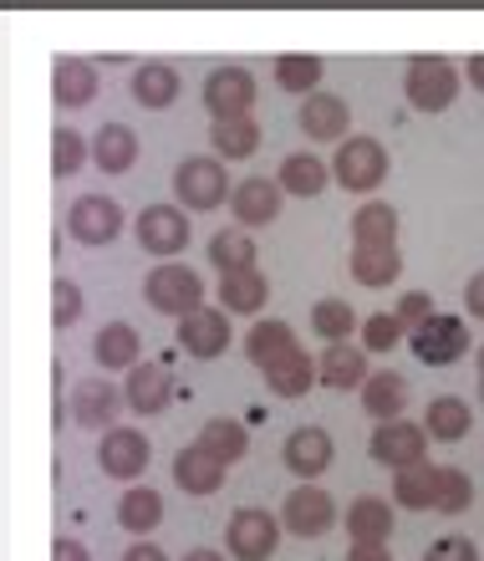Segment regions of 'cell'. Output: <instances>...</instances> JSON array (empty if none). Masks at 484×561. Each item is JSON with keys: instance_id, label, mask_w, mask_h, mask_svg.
<instances>
[{"instance_id": "cell-2", "label": "cell", "mask_w": 484, "mask_h": 561, "mask_svg": "<svg viewBox=\"0 0 484 561\" xmlns=\"http://www.w3.org/2000/svg\"><path fill=\"white\" fill-rule=\"evenodd\" d=\"M403 92H408V103L418 107V113H443V107L454 103V92H459L454 61L439 57V51H418V57L408 61Z\"/></svg>"}, {"instance_id": "cell-14", "label": "cell", "mask_w": 484, "mask_h": 561, "mask_svg": "<svg viewBox=\"0 0 484 561\" xmlns=\"http://www.w3.org/2000/svg\"><path fill=\"white\" fill-rule=\"evenodd\" d=\"M280 459H286V470L301 474V480H316V474H326V465H332V434H326L322 424H301L286 434V449H280Z\"/></svg>"}, {"instance_id": "cell-6", "label": "cell", "mask_w": 484, "mask_h": 561, "mask_svg": "<svg viewBox=\"0 0 484 561\" xmlns=\"http://www.w3.org/2000/svg\"><path fill=\"white\" fill-rule=\"evenodd\" d=\"M408 347H413L418 363H428V368H449V363H459V357L470 353V322L439 311L434 322H424L418 332H408Z\"/></svg>"}, {"instance_id": "cell-11", "label": "cell", "mask_w": 484, "mask_h": 561, "mask_svg": "<svg viewBox=\"0 0 484 561\" xmlns=\"http://www.w3.org/2000/svg\"><path fill=\"white\" fill-rule=\"evenodd\" d=\"M280 526L291 536H307V541L311 536H326L337 526V501L322 485H296L286 495V505H280Z\"/></svg>"}, {"instance_id": "cell-9", "label": "cell", "mask_w": 484, "mask_h": 561, "mask_svg": "<svg viewBox=\"0 0 484 561\" xmlns=\"http://www.w3.org/2000/svg\"><path fill=\"white\" fill-rule=\"evenodd\" d=\"M132 230H138V245H143L148 255H163V261H174V255L189 245V236H194L189 215H184L178 205H148Z\"/></svg>"}, {"instance_id": "cell-19", "label": "cell", "mask_w": 484, "mask_h": 561, "mask_svg": "<svg viewBox=\"0 0 484 561\" xmlns=\"http://www.w3.org/2000/svg\"><path fill=\"white\" fill-rule=\"evenodd\" d=\"M296 347H301V342H296L291 322H280V317H270V322H255V327L245 332V357H250V363H255L261 373H270L276 363H286Z\"/></svg>"}, {"instance_id": "cell-51", "label": "cell", "mask_w": 484, "mask_h": 561, "mask_svg": "<svg viewBox=\"0 0 484 561\" xmlns=\"http://www.w3.org/2000/svg\"><path fill=\"white\" fill-rule=\"evenodd\" d=\"M464 67H470V82H474V88L484 92V51H474V57L464 61Z\"/></svg>"}, {"instance_id": "cell-47", "label": "cell", "mask_w": 484, "mask_h": 561, "mask_svg": "<svg viewBox=\"0 0 484 561\" xmlns=\"http://www.w3.org/2000/svg\"><path fill=\"white\" fill-rule=\"evenodd\" d=\"M464 311H470V317H480V322H484V271H474V276H470V286H464Z\"/></svg>"}, {"instance_id": "cell-45", "label": "cell", "mask_w": 484, "mask_h": 561, "mask_svg": "<svg viewBox=\"0 0 484 561\" xmlns=\"http://www.w3.org/2000/svg\"><path fill=\"white\" fill-rule=\"evenodd\" d=\"M393 317L408 327V332H418L424 322H434V317H439V307H434V296H428V291H408V296H397Z\"/></svg>"}, {"instance_id": "cell-41", "label": "cell", "mask_w": 484, "mask_h": 561, "mask_svg": "<svg viewBox=\"0 0 484 561\" xmlns=\"http://www.w3.org/2000/svg\"><path fill=\"white\" fill-rule=\"evenodd\" d=\"M470 501H474L470 474L454 470V465H439V490H434V511H439V516H459V511H470Z\"/></svg>"}, {"instance_id": "cell-16", "label": "cell", "mask_w": 484, "mask_h": 561, "mask_svg": "<svg viewBox=\"0 0 484 561\" xmlns=\"http://www.w3.org/2000/svg\"><path fill=\"white\" fill-rule=\"evenodd\" d=\"M296 123H301V134L311 144H337V138L347 144V103L332 98V92H311L301 113H296Z\"/></svg>"}, {"instance_id": "cell-5", "label": "cell", "mask_w": 484, "mask_h": 561, "mask_svg": "<svg viewBox=\"0 0 484 561\" xmlns=\"http://www.w3.org/2000/svg\"><path fill=\"white\" fill-rule=\"evenodd\" d=\"M367 455L378 459L382 470H418L428 455V428L424 424H408V419H393V424H378L372 439H367Z\"/></svg>"}, {"instance_id": "cell-29", "label": "cell", "mask_w": 484, "mask_h": 561, "mask_svg": "<svg viewBox=\"0 0 484 561\" xmlns=\"http://www.w3.org/2000/svg\"><path fill=\"white\" fill-rule=\"evenodd\" d=\"M270 296V280L261 271H235V276H220V307L230 317H255Z\"/></svg>"}, {"instance_id": "cell-10", "label": "cell", "mask_w": 484, "mask_h": 561, "mask_svg": "<svg viewBox=\"0 0 484 561\" xmlns=\"http://www.w3.org/2000/svg\"><path fill=\"white\" fill-rule=\"evenodd\" d=\"M205 107L215 123L250 118V107H255V77L245 67H215L205 77Z\"/></svg>"}, {"instance_id": "cell-27", "label": "cell", "mask_w": 484, "mask_h": 561, "mask_svg": "<svg viewBox=\"0 0 484 561\" xmlns=\"http://www.w3.org/2000/svg\"><path fill=\"white\" fill-rule=\"evenodd\" d=\"M326 174H332V169H326L316 153H286V159H280V169H276V184H280L286 194L316 199V194L326 190Z\"/></svg>"}, {"instance_id": "cell-1", "label": "cell", "mask_w": 484, "mask_h": 561, "mask_svg": "<svg viewBox=\"0 0 484 561\" xmlns=\"http://www.w3.org/2000/svg\"><path fill=\"white\" fill-rule=\"evenodd\" d=\"M143 301L153 311H163V317H194V311L205 307V276L189 266H178V261H163V266L148 271L143 280Z\"/></svg>"}, {"instance_id": "cell-50", "label": "cell", "mask_w": 484, "mask_h": 561, "mask_svg": "<svg viewBox=\"0 0 484 561\" xmlns=\"http://www.w3.org/2000/svg\"><path fill=\"white\" fill-rule=\"evenodd\" d=\"M347 561H393V557H388V547H353Z\"/></svg>"}, {"instance_id": "cell-31", "label": "cell", "mask_w": 484, "mask_h": 561, "mask_svg": "<svg viewBox=\"0 0 484 561\" xmlns=\"http://www.w3.org/2000/svg\"><path fill=\"white\" fill-rule=\"evenodd\" d=\"M194 449H205L209 459H220L224 470H230V465L250 449V434H245V424H235V419H209V424L199 428Z\"/></svg>"}, {"instance_id": "cell-20", "label": "cell", "mask_w": 484, "mask_h": 561, "mask_svg": "<svg viewBox=\"0 0 484 561\" xmlns=\"http://www.w3.org/2000/svg\"><path fill=\"white\" fill-rule=\"evenodd\" d=\"M132 414H163L169 399H174V383H169V368L163 363H138L128 373V388H123Z\"/></svg>"}, {"instance_id": "cell-38", "label": "cell", "mask_w": 484, "mask_h": 561, "mask_svg": "<svg viewBox=\"0 0 484 561\" xmlns=\"http://www.w3.org/2000/svg\"><path fill=\"white\" fill-rule=\"evenodd\" d=\"M397 276H403V255H397V245H382V251H353V280L382 291V286H393Z\"/></svg>"}, {"instance_id": "cell-24", "label": "cell", "mask_w": 484, "mask_h": 561, "mask_svg": "<svg viewBox=\"0 0 484 561\" xmlns=\"http://www.w3.org/2000/svg\"><path fill=\"white\" fill-rule=\"evenodd\" d=\"M178 72L169 61H143V67H132V98L148 107V113H163V107L178 103Z\"/></svg>"}, {"instance_id": "cell-43", "label": "cell", "mask_w": 484, "mask_h": 561, "mask_svg": "<svg viewBox=\"0 0 484 561\" xmlns=\"http://www.w3.org/2000/svg\"><path fill=\"white\" fill-rule=\"evenodd\" d=\"M403 337H408V327L397 322L393 311H372V317H362V353H393Z\"/></svg>"}, {"instance_id": "cell-4", "label": "cell", "mask_w": 484, "mask_h": 561, "mask_svg": "<svg viewBox=\"0 0 484 561\" xmlns=\"http://www.w3.org/2000/svg\"><path fill=\"white\" fill-rule=\"evenodd\" d=\"M332 179H337L347 194H372L382 179H388V148H382L378 138L353 134L337 148V159H332Z\"/></svg>"}, {"instance_id": "cell-13", "label": "cell", "mask_w": 484, "mask_h": 561, "mask_svg": "<svg viewBox=\"0 0 484 561\" xmlns=\"http://www.w3.org/2000/svg\"><path fill=\"white\" fill-rule=\"evenodd\" d=\"M178 347L189 357H199V363L220 357L230 347V317H224V307H199L194 317H184L178 322Z\"/></svg>"}, {"instance_id": "cell-35", "label": "cell", "mask_w": 484, "mask_h": 561, "mask_svg": "<svg viewBox=\"0 0 484 561\" xmlns=\"http://www.w3.org/2000/svg\"><path fill=\"white\" fill-rule=\"evenodd\" d=\"M209 144H215V159H250L261 148V123L255 118H230L209 128Z\"/></svg>"}, {"instance_id": "cell-26", "label": "cell", "mask_w": 484, "mask_h": 561, "mask_svg": "<svg viewBox=\"0 0 484 561\" xmlns=\"http://www.w3.org/2000/svg\"><path fill=\"white\" fill-rule=\"evenodd\" d=\"M382 245H397V209L367 199L353 215V251H382Z\"/></svg>"}, {"instance_id": "cell-53", "label": "cell", "mask_w": 484, "mask_h": 561, "mask_svg": "<svg viewBox=\"0 0 484 561\" xmlns=\"http://www.w3.org/2000/svg\"><path fill=\"white\" fill-rule=\"evenodd\" d=\"M474 357H480V399H484V347H480V353H474Z\"/></svg>"}, {"instance_id": "cell-15", "label": "cell", "mask_w": 484, "mask_h": 561, "mask_svg": "<svg viewBox=\"0 0 484 561\" xmlns=\"http://www.w3.org/2000/svg\"><path fill=\"white\" fill-rule=\"evenodd\" d=\"M280 199H286V190H280L276 179L265 174H250L235 184V194H230V215H235L245 230H255V225H270L280 215Z\"/></svg>"}, {"instance_id": "cell-36", "label": "cell", "mask_w": 484, "mask_h": 561, "mask_svg": "<svg viewBox=\"0 0 484 561\" xmlns=\"http://www.w3.org/2000/svg\"><path fill=\"white\" fill-rule=\"evenodd\" d=\"M311 332H316L322 342H332V347H337V342H347L353 332H362V322H357V311L347 307V301L326 296V301H316V307H311Z\"/></svg>"}, {"instance_id": "cell-25", "label": "cell", "mask_w": 484, "mask_h": 561, "mask_svg": "<svg viewBox=\"0 0 484 561\" xmlns=\"http://www.w3.org/2000/svg\"><path fill=\"white\" fill-rule=\"evenodd\" d=\"M372 373H367V353L362 347H347V342H337V347H326L322 363H316V383L337 388V393H347V388H362Z\"/></svg>"}, {"instance_id": "cell-21", "label": "cell", "mask_w": 484, "mask_h": 561, "mask_svg": "<svg viewBox=\"0 0 484 561\" xmlns=\"http://www.w3.org/2000/svg\"><path fill=\"white\" fill-rule=\"evenodd\" d=\"M393 505L382 495H357L353 511H347V531H353V547H388L393 536Z\"/></svg>"}, {"instance_id": "cell-22", "label": "cell", "mask_w": 484, "mask_h": 561, "mask_svg": "<svg viewBox=\"0 0 484 561\" xmlns=\"http://www.w3.org/2000/svg\"><path fill=\"white\" fill-rule=\"evenodd\" d=\"M362 409L378 419V424L403 419V409H408V378H403V373H393V368L372 373V378L362 383Z\"/></svg>"}, {"instance_id": "cell-32", "label": "cell", "mask_w": 484, "mask_h": 561, "mask_svg": "<svg viewBox=\"0 0 484 561\" xmlns=\"http://www.w3.org/2000/svg\"><path fill=\"white\" fill-rule=\"evenodd\" d=\"M159 520H163V495H159V490H148V485L123 490V501H118V526H123V531L148 536Z\"/></svg>"}, {"instance_id": "cell-23", "label": "cell", "mask_w": 484, "mask_h": 561, "mask_svg": "<svg viewBox=\"0 0 484 561\" xmlns=\"http://www.w3.org/2000/svg\"><path fill=\"white\" fill-rule=\"evenodd\" d=\"M92 163L103 174H128L132 163H138V134H132L128 123H103L97 138H92Z\"/></svg>"}, {"instance_id": "cell-44", "label": "cell", "mask_w": 484, "mask_h": 561, "mask_svg": "<svg viewBox=\"0 0 484 561\" xmlns=\"http://www.w3.org/2000/svg\"><path fill=\"white\" fill-rule=\"evenodd\" d=\"M51 322H57L61 332L82 322V291H77V280H67V276L51 280Z\"/></svg>"}, {"instance_id": "cell-37", "label": "cell", "mask_w": 484, "mask_h": 561, "mask_svg": "<svg viewBox=\"0 0 484 561\" xmlns=\"http://www.w3.org/2000/svg\"><path fill=\"white\" fill-rule=\"evenodd\" d=\"M434 490H439V465H418V470L393 474V501L403 511H434Z\"/></svg>"}, {"instance_id": "cell-3", "label": "cell", "mask_w": 484, "mask_h": 561, "mask_svg": "<svg viewBox=\"0 0 484 561\" xmlns=\"http://www.w3.org/2000/svg\"><path fill=\"white\" fill-rule=\"evenodd\" d=\"M174 194L178 209H215L235 194V184H230V174H224V163L215 153H194L174 169Z\"/></svg>"}, {"instance_id": "cell-7", "label": "cell", "mask_w": 484, "mask_h": 561, "mask_svg": "<svg viewBox=\"0 0 484 561\" xmlns=\"http://www.w3.org/2000/svg\"><path fill=\"white\" fill-rule=\"evenodd\" d=\"M276 541H280V520L270 511H261V505L235 511L230 526H224V547H230L235 561H270L276 557Z\"/></svg>"}, {"instance_id": "cell-18", "label": "cell", "mask_w": 484, "mask_h": 561, "mask_svg": "<svg viewBox=\"0 0 484 561\" xmlns=\"http://www.w3.org/2000/svg\"><path fill=\"white\" fill-rule=\"evenodd\" d=\"M51 98L57 107H88L97 98V67L88 57H57L51 61Z\"/></svg>"}, {"instance_id": "cell-46", "label": "cell", "mask_w": 484, "mask_h": 561, "mask_svg": "<svg viewBox=\"0 0 484 561\" xmlns=\"http://www.w3.org/2000/svg\"><path fill=\"white\" fill-rule=\"evenodd\" d=\"M424 561H480V547H474L470 536H439L424 551Z\"/></svg>"}, {"instance_id": "cell-40", "label": "cell", "mask_w": 484, "mask_h": 561, "mask_svg": "<svg viewBox=\"0 0 484 561\" xmlns=\"http://www.w3.org/2000/svg\"><path fill=\"white\" fill-rule=\"evenodd\" d=\"M270 67H276L280 88L301 92V98H311V92H316V82H322V57H307V51H286V57H276Z\"/></svg>"}, {"instance_id": "cell-39", "label": "cell", "mask_w": 484, "mask_h": 561, "mask_svg": "<svg viewBox=\"0 0 484 561\" xmlns=\"http://www.w3.org/2000/svg\"><path fill=\"white\" fill-rule=\"evenodd\" d=\"M209 261H215V271H224V276L255 271V240H250L245 230H220V236L209 240Z\"/></svg>"}, {"instance_id": "cell-8", "label": "cell", "mask_w": 484, "mask_h": 561, "mask_svg": "<svg viewBox=\"0 0 484 561\" xmlns=\"http://www.w3.org/2000/svg\"><path fill=\"white\" fill-rule=\"evenodd\" d=\"M67 236L77 245H113L123 236V205L107 199V194H82L72 209H67Z\"/></svg>"}, {"instance_id": "cell-12", "label": "cell", "mask_w": 484, "mask_h": 561, "mask_svg": "<svg viewBox=\"0 0 484 561\" xmlns=\"http://www.w3.org/2000/svg\"><path fill=\"white\" fill-rule=\"evenodd\" d=\"M148 459H153V449H148V434H138V428H107L97 444V465L107 480H138L148 470Z\"/></svg>"}, {"instance_id": "cell-28", "label": "cell", "mask_w": 484, "mask_h": 561, "mask_svg": "<svg viewBox=\"0 0 484 561\" xmlns=\"http://www.w3.org/2000/svg\"><path fill=\"white\" fill-rule=\"evenodd\" d=\"M174 485L184 490V495H215V490L224 485V465L209 459L205 449H184V455L174 459Z\"/></svg>"}, {"instance_id": "cell-49", "label": "cell", "mask_w": 484, "mask_h": 561, "mask_svg": "<svg viewBox=\"0 0 484 561\" xmlns=\"http://www.w3.org/2000/svg\"><path fill=\"white\" fill-rule=\"evenodd\" d=\"M123 561H169V551L153 547V541H138V547L123 551Z\"/></svg>"}, {"instance_id": "cell-17", "label": "cell", "mask_w": 484, "mask_h": 561, "mask_svg": "<svg viewBox=\"0 0 484 561\" xmlns=\"http://www.w3.org/2000/svg\"><path fill=\"white\" fill-rule=\"evenodd\" d=\"M123 393L107 378H82V383L72 388V419L82 428H107L113 419H118V409H123Z\"/></svg>"}, {"instance_id": "cell-34", "label": "cell", "mask_w": 484, "mask_h": 561, "mask_svg": "<svg viewBox=\"0 0 484 561\" xmlns=\"http://www.w3.org/2000/svg\"><path fill=\"white\" fill-rule=\"evenodd\" d=\"M424 428H428V439H439V444L464 439V434H470V403L454 399V393H443V399L428 403Z\"/></svg>"}, {"instance_id": "cell-42", "label": "cell", "mask_w": 484, "mask_h": 561, "mask_svg": "<svg viewBox=\"0 0 484 561\" xmlns=\"http://www.w3.org/2000/svg\"><path fill=\"white\" fill-rule=\"evenodd\" d=\"M82 159H88V138L61 123L57 134H51V179L77 174V169H82Z\"/></svg>"}, {"instance_id": "cell-52", "label": "cell", "mask_w": 484, "mask_h": 561, "mask_svg": "<svg viewBox=\"0 0 484 561\" xmlns=\"http://www.w3.org/2000/svg\"><path fill=\"white\" fill-rule=\"evenodd\" d=\"M184 561H224V557H220V551H209V547H194Z\"/></svg>"}, {"instance_id": "cell-48", "label": "cell", "mask_w": 484, "mask_h": 561, "mask_svg": "<svg viewBox=\"0 0 484 561\" xmlns=\"http://www.w3.org/2000/svg\"><path fill=\"white\" fill-rule=\"evenodd\" d=\"M51 561H92V557H88V547H82V541L57 536V541H51Z\"/></svg>"}, {"instance_id": "cell-30", "label": "cell", "mask_w": 484, "mask_h": 561, "mask_svg": "<svg viewBox=\"0 0 484 561\" xmlns=\"http://www.w3.org/2000/svg\"><path fill=\"white\" fill-rule=\"evenodd\" d=\"M138 353H143V342H138V332H132L128 322H107L103 332H97V342H92V357L103 363L107 373L113 368H138Z\"/></svg>"}, {"instance_id": "cell-33", "label": "cell", "mask_w": 484, "mask_h": 561, "mask_svg": "<svg viewBox=\"0 0 484 561\" xmlns=\"http://www.w3.org/2000/svg\"><path fill=\"white\" fill-rule=\"evenodd\" d=\"M311 383H316V363H311V353H301V347L265 373V388H270L276 399H301V393H311Z\"/></svg>"}]
</instances>
